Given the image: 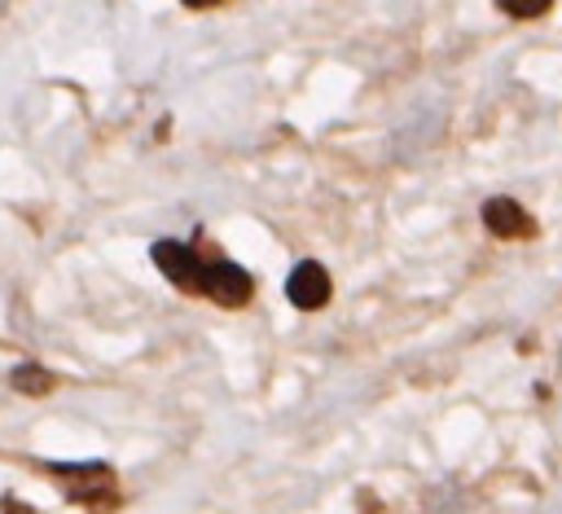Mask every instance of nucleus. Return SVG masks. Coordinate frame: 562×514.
Returning a JSON list of instances; mask_svg holds the SVG:
<instances>
[{
	"label": "nucleus",
	"mask_w": 562,
	"mask_h": 514,
	"mask_svg": "<svg viewBox=\"0 0 562 514\" xmlns=\"http://www.w3.org/2000/svg\"><path fill=\"white\" fill-rule=\"evenodd\" d=\"M198 294L220 303V308H246L250 294H255V281L246 268L228 264V259H202V272H198Z\"/></svg>",
	"instance_id": "obj_1"
},
{
	"label": "nucleus",
	"mask_w": 562,
	"mask_h": 514,
	"mask_svg": "<svg viewBox=\"0 0 562 514\" xmlns=\"http://www.w3.org/2000/svg\"><path fill=\"white\" fill-rule=\"evenodd\" d=\"M61 483H66V492L79 501V505H88V501H97V496H114V474H110V466L105 461H57V466H48Z\"/></svg>",
	"instance_id": "obj_2"
},
{
	"label": "nucleus",
	"mask_w": 562,
	"mask_h": 514,
	"mask_svg": "<svg viewBox=\"0 0 562 514\" xmlns=\"http://www.w3.org/2000/svg\"><path fill=\"white\" fill-rule=\"evenodd\" d=\"M154 264H158V272L171 281V286H180V290H189V294H198V272H202V255L193 250V246H184V242H154Z\"/></svg>",
	"instance_id": "obj_3"
},
{
	"label": "nucleus",
	"mask_w": 562,
	"mask_h": 514,
	"mask_svg": "<svg viewBox=\"0 0 562 514\" xmlns=\"http://www.w3.org/2000/svg\"><path fill=\"white\" fill-rule=\"evenodd\" d=\"M285 294H290V303H294V308H303V312H316V308H325V303H329V294H334V281H329V272H325L316 259H303V264L290 272V281H285Z\"/></svg>",
	"instance_id": "obj_4"
},
{
	"label": "nucleus",
	"mask_w": 562,
	"mask_h": 514,
	"mask_svg": "<svg viewBox=\"0 0 562 514\" xmlns=\"http://www.w3.org/2000/svg\"><path fill=\"white\" fill-rule=\"evenodd\" d=\"M479 215H483V228H487L492 237H531V233H536V220H531L514 198H501V193L487 198Z\"/></svg>",
	"instance_id": "obj_5"
},
{
	"label": "nucleus",
	"mask_w": 562,
	"mask_h": 514,
	"mask_svg": "<svg viewBox=\"0 0 562 514\" xmlns=\"http://www.w3.org/2000/svg\"><path fill=\"white\" fill-rule=\"evenodd\" d=\"M9 382H13L22 395H48V391H53V373H48L44 365H31V360L18 365V369L9 373Z\"/></svg>",
	"instance_id": "obj_6"
},
{
	"label": "nucleus",
	"mask_w": 562,
	"mask_h": 514,
	"mask_svg": "<svg viewBox=\"0 0 562 514\" xmlns=\"http://www.w3.org/2000/svg\"><path fill=\"white\" fill-rule=\"evenodd\" d=\"M496 9L518 18V22H531V18H544L553 9V0H496Z\"/></svg>",
	"instance_id": "obj_7"
},
{
	"label": "nucleus",
	"mask_w": 562,
	"mask_h": 514,
	"mask_svg": "<svg viewBox=\"0 0 562 514\" xmlns=\"http://www.w3.org/2000/svg\"><path fill=\"white\" fill-rule=\"evenodd\" d=\"M180 4H189V9H211V4H220V0H180Z\"/></svg>",
	"instance_id": "obj_8"
}]
</instances>
